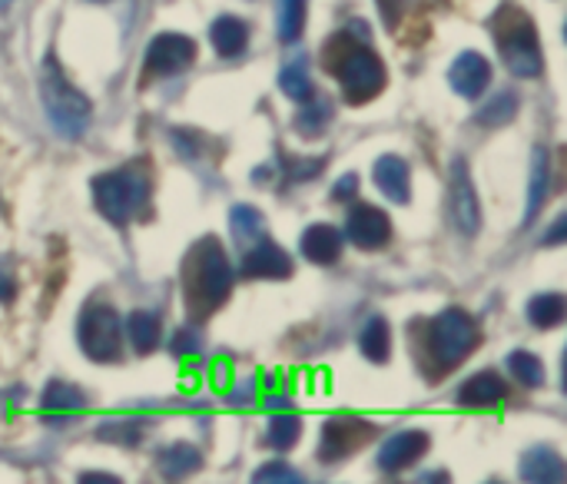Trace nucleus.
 <instances>
[{"label": "nucleus", "mask_w": 567, "mask_h": 484, "mask_svg": "<svg viewBox=\"0 0 567 484\" xmlns=\"http://www.w3.org/2000/svg\"><path fill=\"white\" fill-rule=\"evenodd\" d=\"M183 282H186V309L193 319L213 316L233 292V269L226 259V249L219 239L206 236L203 243L193 246L186 266H183Z\"/></svg>", "instance_id": "nucleus-1"}, {"label": "nucleus", "mask_w": 567, "mask_h": 484, "mask_svg": "<svg viewBox=\"0 0 567 484\" xmlns=\"http://www.w3.org/2000/svg\"><path fill=\"white\" fill-rule=\"evenodd\" d=\"M346 43L349 47H342V33L332 43H326V63L339 76L342 93H346L349 103H369L389 83L385 63L369 50V43H352L349 33H346Z\"/></svg>", "instance_id": "nucleus-2"}, {"label": "nucleus", "mask_w": 567, "mask_h": 484, "mask_svg": "<svg viewBox=\"0 0 567 484\" xmlns=\"http://www.w3.org/2000/svg\"><path fill=\"white\" fill-rule=\"evenodd\" d=\"M40 96H43V110L56 130V136L63 140H80L90 126V116H93V106L90 100L63 76V70L56 66L53 56L43 60V70H40Z\"/></svg>", "instance_id": "nucleus-3"}, {"label": "nucleus", "mask_w": 567, "mask_h": 484, "mask_svg": "<svg viewBox=\"0 0 567 484\" xmlns=\"http://www.w3.org/2000/svg\"><path fill=\"white\" fill-rule=\"evenodd\" d=\"M492 30H495V40H498V50L508 63V70L522 80H535L542 76V43H538V30L532 23V17L518 7H502L495 17H492Z\"/></svg>", "instance_id": "nucleus-4"}, {"label": "nucleus", "mask_w": 567, "mask_h": 484, "mask_svg": "<svg viewBox=\"0 0 567 484\" xmlns=\"http://www.w3.org/2000/svg\"><path fill=\"white\" fill-rule=\"evenodd\" d=\"M93 199L103 219H110L113 226H130L150 203V173L143 166L100 173L93 179Z\"/></svg>", "instance_id": "nucleus-5"}, {"label": "nucleus", "mask_w": 567, "mask_h": 484, "mask_svg": "<svg viewBox=\"0 0 567 484\" xmlns=\"http://www.w3.org/2000/svg\"><path fill=\"white\" fill-rule=\"evenodd\" d=\"M478 322L465 309H445L429 322V356L439 372H452L478 349Z\"/></svg>", "instance_id": "nucleus-6"}, {"label": "nucleus", "mask_w": 567, "mask_h": 484, "mask_svg": "<svg viewBox=\"0 0 567 484\" xmlns=\"http://www.w3.org/2000/svg\"><path fill=\"white\" fill-rule=\"evenodd\" d=\"M120 316L110 306H86L76 326V339L86 359L93 362H116L120 359Z\"/></svg>", "instance_id": "nucleus-7"}, {"label": "nucleus", "mask_w": 567, "mask_h": 484, "mask_svg": "<svg viewBox=\"0 0 567 484\" xmlns=\"http://www.w3.org/2000/svg\"><path fill=\"white\" fill-rule=\"evenodd\" d=\"M196 63V43L183 33H159L150 40L143 70L150 76H176Z\"/></svg>", "instance_id": "nucleus-8"}, {"label": "nucleus", "mask_w": 567, "mask_h": 484, "mask_svg": "<svg viewBox=\"0 0 567 484\" xmlns=\"http://www.w3.org/2000/svg\"><path fill=\"white\" fill-rule=\"evenodd\" d=\"M375 439V425L362 422V419H329L322 425V445H319V459L322 462H342L355 452H362V445H369Z\"/></svg>", "instance_id": "nucleus-9"}, {"label": "nucleus", "mask_w": 567, "mask_h": 484, "mask_svg": "<svg viewBox=\"0 0 567 484\" xmlns=\"http://www.w3.org/2000/svg\"><path fill=\"white\" fill-rule=\"evenodd\" d=\"M452 219H455V229L468 239L478 236V229H482L478 193H475V183L468 173V159H462V156L452 159Z\"/></svg>", "instance_id": "nucleus-10"}, {"label": "nucleus", "mask_w": 567, "mask_h": 484, "mask_svg": "<svg viewBox=\"0 0 567 484\" xmlns=\"http://www.w3.org/2000/svg\"><path fill=\"white\" fill-rule=\"evenodd\" d=\"M346 236H349L359 249H365V253L382 249V246H389V239H392V219H389L379 206L359 203L355 209H349Z\"/></svg>", "instance_id": "nucleus-11"}, {"label": "nucleus", "mask_w": 567, "mask_h": 484, "mask_svg": "<svg viewBox=\"0 0 567 484\" xmlns=\"http://www.w3.org/2000/svg\"><path fill=\"white\" fill-rule=\"evenodd\" d=\"M429 445H432V439L425 432H415V429L399 432V435H392V439L382 442V449H379V468L385 475H399L409 465H415L429 452Z\"/></svg>", "instance_id": "nucleus-12"}, {"label": "nucleus", "mask_w": 567, "mask_h": 484, "mask_svg": "<svg viewBox=\"0 0 567 484\" xmlns=\"http://www.w3.org/2000/svg\"><path fill=\"white\" fill-rule=\"evenodd\" d=\"M449 83H452V90H455L458 96L478 100V96L488 90V83H492V63H488L482 53L465 50V53L452 63V70H449Z\"/></svg>", "instance_id": "nucleus-13"}, {"label": "nucleus", "mask_w": 567, "mask_h": 484, "mask_svg": "<svg viewBox=\"0 0 567 484\" xmlns=\"http://www.w3.org/2000/svg\"><path fill=\"white\" fill-rule=\"evenodd\" d=\"M243 276H249V279H289L292 259L282 246L259 239L243 259Z\"/></svg>", "instance_id": "nucleus-14"}, {"label": "nucleus", "mask_w": 567, "mask_h": 484, "mask_svg": "<svg viewBox=\"0 0 567 484\" xmlns=\"http://www.w3.org/2000/svg\"><path fill=\"white\" fill-rule=\"evenodd\" d=\"M375 186L395 206H409V199H412V169H409V163L402 156H392V153L375 159Z\"/></svg>", "instance_id": "nucleus-15"}, {"label": "nucleus", "mask_w": 567, "mask_h": 484, "mask_svg": "<svg viewBox=\"0 0 567 484\" xmlns=\"http://www.w3.org/2000/svg\"><path fill=\"white\" fill-rule=\"evenodd\" d=\"M299 249H302V256H306L309 262H316V266H332V262H339V256H342V233H339L336 226H329V223H316V226H309V229L302 233Z\"/></svg>", "instance_id": "nucleus-16"}, {"label": "nucleus", "mask_w": 567, "mask_h": 484, "mask_svg": "<svg viewBox=\"0 0 567 484\" xmlns=\"http://www.w3.org/2000/svg\"><path fill=\"white\" fill-rule=\"evenodd\" d=\"M508 399V385L498 372H478L458 389V405L465 409H492Z\"/></svg>", "instance_id": "nucleus-17"}, {"label": "nucleus", "mask_w": 567, "mask_h": 484, "mask_svg": "<svg viewBox=\"0 0 567 484\" xmlns=\"http://www.w3.org/2000/svg\"><path fill=\"white\" fill-rule=\"evenodd\" d=\"M522 478L532 484L565 482V459L555 449L538 445V449L525 452V459H522Z\"/></svg>", "instance_id": "nucleus-18"}, {"label": "nucleus", "mask_w": 567, "mask_h": 484, "mask_svg": "<svg viewBox=\"0 0 567 484\" xmlns=\"http://www.w3.org/2000/svg\"><path fill=\"white\" fill-rule=\"evenodd\" d=\"M551 189V163H548V150L535 146L532 153V183H528V209H525V226L535 223V216L542 213L545 199Z\"/></svg>", "instance_id": "nucleus-19"}, {"label": "nucleus", "mask_w": 567, "mask_h": 484, "mask_svg": "<svg viewBox=\"0 0 567 484\" xmlns=\"http://www.w3.org/2000/svg\"><path fill=\"white\" fill-rule=\"evenodd\" d=\"M209 40L216 47L219 56H239L249 43V27L233 17V13H223L213 27H209Z\"/></svg>", "instance_id": "nucleus-20"}, {"label": "nucleus", "mask_w": 567, "mask_h": 484, "mask_svg": "<svg viewBox=\"0 0 567 484\" xmlns=\"http://www.w3.org/2000/svg\"><path fill=\"white\" fill-rule=\"evenodd\" d=\"M279 86H282V93H286L289 100H296V103H302V100L312 96V76H309V56H306V50L292 53V56L282 63V70H279Z\"/></svg>", "instance_id": "nucleus-21"}, {"label": "nucleus", "mask_w": 567, "mask_h": 484, "mask_svg": "<svg viewBox=\"0 0 567 484\" xmlns=\"http://www.w3.org/2000/svg\"><path fill=\"white\" fill-rule=\"evenodd\" d=\"M156 465H159L163 478H186V475H193V472L203 468V455L193 445L176 442V445H169V449H163L156 455Z\"/></svg>", "instance_id": "nucleus-22"}, {"label": "nucleus", "mask_w": 567, "mask_h": 484, "mask_svg": "<svg viewBox=\"0 0 567 484\" xmlns=\"http://www.w3.org/2000/svg\"><path fill=\"white\" fill-rule=\"evenodd\" d=\"M359 349H362V356L369 362H379V365L389 362V356H392V326H389V319L372 316L365 322L362 336H359Z\"/></svg>", "instance_id": "nucleus-23"}, {"label": "nucleus", "mask_w": 567, "mask_h": 484, "mask_svg": "<svg viewBox=\"0 0 567 484\" xmlns=\"http://www.w3.org/2000/svg\"><path fill=\"white\" fill-rule=\"evenodd\" d=\"M567 316V302L561 292H542L528 302V322L535 329H555Z\"/></svg>", "instance_id": "nucleus-24"}, {"label": "nucleus", "mask_w": 567, "mask_h": 484, "mask_svg": "<svg viewBox=\"0 0 567 484\" xmlns=\"http://www.w3.org/2000/svg\"><path fill=\"white\" fill-rule=\"evenodd\" d=\"M126 329H130V342H133V349H136L140 356H150V352L159 346V339H163L159 319H156L153 312H143V309L130 316Z\"/></svg>", "instance_id": "nucleus-25"}, {"label": "nucleus", "mask_w": 567, "mask_h": 484, "mask_svg": "<svg viewBox=\"0 0 567 484\" xmlns=\"http://www.w3.org/2000/svg\"><path fill=\"white\" fill-rule=\"evenodd\" d=\"M229 229L236 236V243H259L266 239V219L256 206H233L229 213Z\"/></svg>", "instance_id": "nucleus-26"}, {"label": "nucleus", "mask_w": 567, "mask_h": 484, "mask_svg": "<svg viewBox=\"0 0 567 484\" xmlns=\"http://www.w3.org/2000/svg\"><path fill=\"white\" fill-rule=\"evenodd\" d=\"M306 27V0H276V33L282 43L299 40Z\"/></svg>", "instance_id": "nucleus-27"}, {"label": "nucleus", "mask_w": 567, "mask_h": 484, "mask_svg": "<svg viewBox=\"0 0 567 484\" xmlns=\"http://www.w3.org/2000/svg\"><path fill=\"white\" fill-rule=\"evenodd\" d=\"M515 113H518V96L512 90H502V93H495L475 113V123H482V126H505L508 120H515Z\"/></svg>", "instance_id": "nucleus-28"}, {"label": "nucleus", "mask_w": 567, "mask_h": 484, "mask_svg": "<svg viewBox=\"0 0 567 484\" xmlns=\"http://www.w3.org/2000/svg\"><path fill=\"white\" fill-rule=\"evenodd\" d=\"M332 120V103L329 100H302V113L296 116V130L302 136H322Z\"/></svg>", "instance_id": "nucleus-29"}, {"label": "nucleus", "mask_w": 567, "mask_h": 484, "mask_svg": "<svg viewBox=\"0 0 567 484\" xmlns=\"http://www.w3.org/2000/svg\"><path fill=\"white\" fill-rule=\"evenodd\" d=\"M508 369H512V375H515V382H522L525 389H542L545 385V365H542V359L538 356H532V352H512L508 356Z\"/></svg>", "instance_id": "nucleus-30"}, {"label": "nucleus", "mask_w": 567, "mask_h": 484, "mask_svg": "<svg viewBox=\"0 0 567 484\" xmlns=\"http://www.w3.org/2000/svg\"><path fill=\"white\" fill-rule=\"evenodd\" d=\"M302 435V422L292 415V412H282V415H272L269 419V445L279 449V452H289Z\"/></svg>", "instance_id": "nucleus-31"}, {"label": "nucleus", "mask_w": 567, "mask_h": 484, "mask_svg": "<svg viewBox=\"0 0 567 484\" xmlns=\"http://www.w3.org/2000/svg\"><path fill=\"white\" fill-rule=\"evenodd\" d=\"M40 405H43V412H80L86 402H83V395L73 385L50 382L47 392H43V399H40Z\"/></svg>", "instance_id": "nucleus-32"}, {"label": "nucleus", "mask_w": 567, "mask_h": 484, "mask_svg": "<svg viewBox=\"0 0 567 484\" xmlns=\"http://www.w3.org/2000/svg\"><path fill=\"white\" fill-rule=\"evenodd\" d=\"M96 435L106 439V442H116V445H123V449H133V445L140 442L143 429H140L136 422H110V425H103Z\"/></svg>", "instance_id": "nucleus-33"}, {"label": "nucleus", "mask_w": 567, "mask_h": 484, "mask_svg": "<svg viewBox=\"0 0 567 484\" xmlns=\"http://www.w3.org/2000/svg\"><path fill=\"white\" fill-rule=\"evenodd\" d=\"M252 482L256 484H269V482H286V484H299L302 482V475H296L289 465H262L256 475H252Z\"/></svg>", "instance_id": "nucleus-34"}, {"label": "nucleus", "mask_w": 567, "mask_h": 484, "mask_svg": "<svg viewBox=\"0 0 567 484\" xmlns=\"http://www.w3.org/2000/svg\"><path fill=\"white\" fill-rule=\"evenodd\" d=\"M326 159H302V163H289V179L302 183V179H316L322 173Z\"/></svg>", "instance_id": "nucleus-35"}, {"label": "nucleus", "mask_w": 567, "mask_h": 484, "mask_svg": "<svg viewBox=\"0 0 567 484\" xmlns=\"http://www.w3.org/2000/svg\"><path fill=\"white\" fill-rule=\"evenodd\" d=\"M375 3H379L382 20H385V27H389V30H395V27H399V20L405 17V7H409V0H375Z\"/></svg>", "instance_id": "nucleus-36"}, {"label": "nucleus", "mask_w": 567, "mask_h": 484, "mask_svg": "<svg viewBox=\"0 0 567 484\" xmlns=\"http://www.w3.org/2000/svg\"><path fill=\"white\" fill-rule=\"evenodd\" d=\"M359 193V176L355 173H346L339 183H336V189H332V199H352Z\"/></svg>", "instance_id": "nucleus-37"}, {"label": "nucleus", "mask_w": 567, "mask_h": 484, "mask_svg": "<svg viewBox=\"0 0 567 484\" xmlns=\"http://www.w3.org/2000/svg\"><path fill=\"white\" fill-rule=\"evenodd\" d=\"M196 349H199V342L189 332H179L176 342H173V356H186V352H196Z\"/></svg>", "instance_id": "nucleus-38"}, {"label": "nucleus", "mask_w": 567, "mask_h": 484, "mask_svg": "<svg viewBox=\"0 0 567 484\" xmlns=\"http://www.w3.org/2000/svg\"><path fill=\"white\" fill-rule=\"evenodd\" d=\"M565 229H567V216H558V223L548 229V236H545V246H558V243H565Z\"/></svg>", "instance_id": "nucleus-39"}, {"label": "nucleus", "mask_w": 567, "mask_h": 484, "mask_svg": "<svg viewBox=\"0 0 567 484\" xmlns=\"http://www.w3.org/2000/svg\"><path fill=\"white\" fill-rule=\"evenodd\" d=\"M252 395H256V382L249 379V382H239V385H236L233 402H236V405H243V402H252Z\"/></svg>", "instance_id": "nucleus-40"}, {"label": "nucleus", "mask_w": 567, "mask_h": 484, "mask_svg": "<svg viewBox=\"0 0 567 484\" xmlns=\"http://www.w3.org/2000/svg\"><path fill=\"white\" fill-rule=\"evenodd\" d=\"M80 482H93V484H116L120 478L116 475H80Z\"/></svg>", "instance_id": "nucleus-41"}, {"label": "nucleus", "mask_w": 567, "mask_h": 484, "mask_svg": "<svg viewBox=\"0 0 567 484\" xmlns=\"http://www.w3.org/2000/svg\"><path fill=\"white\" fill-rule=\"evenodd\" d=\"M3 3H7V0H0V7H3Z\"/></svg>", "instance_id": "nucleus-42"}, {"label": "nucleus", "mask_w": 567, "mask_h": 484, "mask_svg": "<svg viewBox=\"0 0 567 484\" xmlns=\"http://www.w3.org/2000/svg\"><path fill=\"white\" fill-rule=\"evenodd\" d=\"M93 3H103V0H93Z\"/></svg>", "instance_id": "nucleus-43"}, {"label": "nucleus", "mask_w": 567, "mask_h": 484, "mask_svg": "<svg viewBox=\"0 0 567 484\" xmlns=\"http://www.w3.org/2000/svg\"><path fill=\"white\" fill-rule=\"evenodd\" d=\"M0 292H3V289H0Z\"/></svg>", "instance_id": "nucleus-44"}]
</instances>
